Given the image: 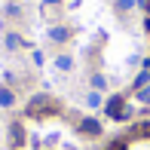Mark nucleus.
Instances as JSON below:
<instances>
[{
	"instance_id": "obj_1",
	"label": "nucleus",
	"mask_w": 150,
	"mask_h": 150,
	"mask_svg": "<svg viewBox=\"0 0 150 150\" xmlns=\"http://www.w3.org/2000/svg\"><path fill=\"white\" fill-rule=\"evenodd\" d=\"M107 117H113V120H129V117H132V110L126 107L122 95H113V98L107 101Z\"/></svg>"
},
{
	"instance_id": "obj_2",
	"label": "nucleus",
	"mask_w": 150,
	"mask_h": 150,
	"mask_svg": "<svg viewBox=\"0 0 150 150\" xmlns=\"http://www.w3.org/2000/svg\"><path fill=\"white\" fill-rule=\"evenodd\" d=\"M52 113L55 110V104H52V98L49 95H34V101L28 104V117H37V113Z\"/></svg>"
},
{
	"instance_id": "obj_3",
	"label": "nucleus",
	"mask_w": 150,
	"mask_h": 150,
	"mask_svg": "<svg viewBox=\"0 0 150 150\" xmlns=\"http://www.w3.org/2000/svg\"><path fill=\"white\" fill-rule=\"evenodd\" d=\"M25 144V129L22 122H12L9 126V147H22Z\"/></svg>"
},
{
	"instance_id": "obj_4",
	"label": "nucleus",
	"mask_w": 150,
	"mask_h": 150,
	"mask_svg": "<svg viewBox=\"0 0 150 150\" xmlns=\"http://www.w3.org/2000/svg\"><path fill=\"white\" fill-rule=\"evenodd\" d=\"M80 132L83 135H101V122L92 120V117H86V120H80Z\"/></svg>"
},
{
	"instance_id": "obj_5",
	"label": "nucleus",
	"mask_w": 150,
	"mask_h": 150,
	"mask_svg": "<svg viewBox=\"0 0 150 150\" xmlns=\"http://www.w3.org/2000/svg\"><path fill=\"white\" fill-rule=\"evenodd\" d=\"M49 40H55V43H67V40H71V31H67V28H49Z\"/></svg>"
},
{
	"instance_id": "obj_6",
	"label": "nucleus",
	"mask_w": 150,
	"mask_h": 150,
	"mask_svg": "<svg viewBox=\"0 0 150 150\" xmlns=\"http://www.w3.org/2000/svg\"><path fill=\"white\" fill-rule=\"evenodd\" d=\"M16 104V92L9 89V86H3V89H0V107H12Z\"/></svg>"
},
{
	"instance_id": "obj_7",
	"label": "nucleus",
	"mask_w": 150,
	"mask_h": 150,
	"mask_svg": "<svg viewBox=\"0 0 150 150\" xmlns=\"http://www.w3.org/2000/svg\"><path fill=\"white\" fill-rule=\"evenodd\" d=\"M147 83H150V71H147V67H144V71H141L138 77H135V92H138V89H144Z\"/></svg>"
},
{
	"instance_id": "obj_8",
	"label": "nucleus",
	"mask_w": 150,
	"mask_h": 150,
	"mask_svg": "<svg viewBox=\"0 0 150 150\" xmlns=\"http://www.w3.org/2000/svg\"><path fill=\"white\" fill-rule=\"evenodd\" d=\"M55 67H58V71H71V67H74V58L71 55H58L55 58Z\"/></svg>"
},
{
	"instance_id": "obj_9",
	"label": "nucleus",
	"mask_w": 150,
	"mask_h": 150,
	"mask_svg": "<svg viewBox=\"0 0 150 150\" xmlns=\"http://www.w3.org/2000/svg\"><path fill=\"white\" fill-rule=\"evenodd\" d=\"M86 104H89V107H101V104H104V98H101V92H89V98H86Z\"/></svg>"
},
{
	"instance_id": "obj_10",
	"label": "nucleus",
	"mask_w": 150,
	"mask_h": 150,
	"mask_svg": "<svg viewBox=\"0 0 150 150\" xmlns=\"http://www.w3.org/2000/svg\"><path fill=\"white\" fill-rule=\"evenodd\" d=\"M104 86H107L104 74H92V89H95V92H101V89H104Z\"/></svg>"
},
{
	"instance_id": "obj_11",
	"label": "nucleus",
	"mask_w": 150,
	"mask_h": 150,
	"mask_svg": "<svg viewBox=\"0 0 150 150\" xmlns=\"http://www.w3.org/2000/svg\"><path fill=\"white\" fill-rule=\"evenodd\" d=\"M135 6H138V0H117V9L120 12H132Z\"/></svg>"
},
{
	"instance_id": "obj_12",
	"label": "nucleus",
	"mask_w": 150,
	"mask_h": 150,
	"mask_svg": "<svg viewBox=\"0 0 150 150\" xmlns=\"http://www.w3.org/2000/svg\"><path fill=\"white\" fill-rule=\"evenodd\" d=\"M18 46H22V37H18V34H9V37H6V49H18Z\"/></svg>"
},
{
	"instance_id": "obj_13",
	"label": "nucleus",
	"mask_w": 150,
	"mask_h": 150,
	"mask_svg": "<svg viewBox=\"0 0 150 150\" xmlns=\"http://www.w3.org/2000/svg\"><path fill=\"white\" fill-rule=\"evenodd\" d=\"M138 101L141 104H150V83L144 86V89H138Z\"/></svg>"
},
{
	"instance_id": "obj_14",
	"label": "nucleus",
	"mask_w": 150,
	"mask_h": 150,
	"mask_svg": "<svg viewBox=\"0 0 150 150\" xmlns=\"http://www.w3.org/2000/svg\"><path fill=\"white\" fill-rule=\"evenodd\" d=\"M61 0H43V6H58Z\"/></svg>"
},
{
	"instance_id": "obj_15",
	"label": "nucleus",
	"mask_w": 150,
	"mask_h": 150,
	"mask_svg": "<svg viewBox=\"0 0 150 150\" xmlns=\"http://www.w3.org/2000/svg\"><path fill=\"white\" fill-rule=\"evenodd\" d=\"M107 150H110V147H107Z\"/></svg>"
}]
</instances>
